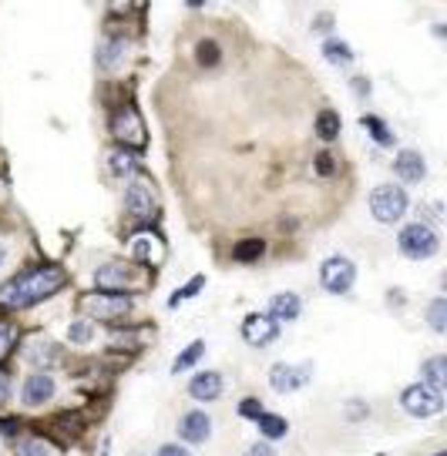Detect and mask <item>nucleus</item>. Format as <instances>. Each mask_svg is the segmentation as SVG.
Returning <instances> with one entry per match:
<instances>
[{"label": "nucleus", "instance_id": "nucleus-16", "mask_svg": "<svg viewBox=\"0 0 447 456\" xmlns=\"http://www.w3.org/2000/svg\"><path fill=\"white\" fill-rule=\"evenodd\" d=\"M131 272H128L125 265H104V269H98L95 272V282L98 289H104V292H118V289H125Z\"/></svg>", "mask_w": 447, "mask_h": 456}, {"label": "nucleus", "instance_id": "nucleus-23", "mask_svg": "<svg viewBox=\"0 0 447 456\" xmlns=\"http://www.w3.org/2000/svg\"><path fill=\"white\" fill-rule=\"evenodd\" d=\"M54 342L51 339H34L31 342V349H27V359L31 363H54Z\"/></svg>", "mask_w": 447, "mask_h": 456}, {"label": "nucleus", "instance_id": "nucleus-29", "mask_svg": "<svg viewBox=\"0 0 447 456\" xmlns=\"http://www.w3.org/2000/svg\"><path fill=\"white\" fill-rule=\"evenodd\" d=\"M363 128H370V131H374V138H377L380 145H390V141H393V134L387 131V124H383L380 118H374V115H367V118H363Z\"/></svg>", "mask_w": 447, "mask_h": 456}, {"label": "nucleus", "instance_id": "nucleus-18", "mask_svg": "<svg viewBox=\"0 0 447 456\" xmlns=\"http://www.w3.org/2000/svg\"><path fill=\"white\" fill-rule=\"evenodd\" d=\"M131 255L138 262H159L161 259V245L155 235H135L131 239Z\"/></svg>", "mask_w": 447, "mask_h": 456}, {"label": "nucleus", "instance_id": "nucleus-1", "mask_svg": "<svg viewBox=\"0 0 447 456\" xmlns=\"http://www.w3.org/2000/svg\"><path fill=\"white\" fill-rule=\"evenodd\" d=\"M64 282H67L64 269H54V265L31 269V272L10 278V282L0 289V305H7V309H31V305L51 299Z\"/></svg>", "mask_w": 447, "mask_h": 456}, {"label": "nucleus", "instance_id": "nucleus-30", "mask_svg": "<svg viewBox=\"0 0 447 456\" xmlns=\"http://www.w3.org/2000/svg\"><path fill=\"white\" fill-rule=\"evenodd\" d=\"M195 54H198V64H209V67H212V64L219 61V44H216V40H202V44L195 47Z\"/></svg>", "mask_w": 447, "mask_h": 456}, {"label": "nucleus", "instance_id": "nucleus-12", "mask_svg": "<svg viewBox=\"0 0 447 456\" xmlns=\"http://www.w3.org/2000/svg\"><path fill=\"white\" fill-rule=\"evenodd\" d=\"M54 396V379L41 369V372H34L27 376V383H24V403L27 406H41V403H47Z\"/></svg>", "mask_w": 447, "mask_h": 456}, {"label": "nucleus", "instance_id": "nucleus-22", "mask_svg": "<svg viewBox=\"0 0 447 456\" xmlns=\"http://www.w3.org/2000/svg\"><path fill=\"white\" fill-rule=\"evenodd\" d=\"M323 54H326L330 64H340V67H347V64L353 61L350 44H343V40H326V44H323Z\"/></svg>", "mask_w": 447, "mask_h": 456}, {"label": "nucleus", "instance_id": "nucleus-4", "mask_svg": "<svg viewBox=\"0 0 447 456\" xmlns=\"http://www.w3.org/2000/svg\"><path fill=\"white\" fill-rule=\"evenodd\" d=\"M81 309L98 319V322H115V319H122L128 309H131V299L122 296V292H95V296H84L81 299Z\"/></svg>", "mask_w": 447, "mask_h": 456}, {"label": "nucleus", "instance_id": "nucleus-36", "mask_svg": "<svg viewBox=\"0 0 447 456\" xmlns=\"http://www.w3.org/2000/svg\"><path fill=\"white\" fill-rule=\"evenodd\" d=\"M317 171L319 175H333V158L330 154H319L317 158Z\"/></svg>", "mask_w": 447, "mask_h": 456}, {"label": "nucleus", "instance_id": "nucleus-14", "mask_svg": "<svg viewBox=\"0 0 447 456\" xmlns=\"http://www.w3.org/2000/svg\"><path fill=\"white\" fill-rule=\"evenodd\" d=\"M393 171L404 178V182H420L427 175V165H424V154L420 152H400L393 158Z\"/></svg>", "mask_w": 447, "mask_h": 456}, {"label": "nucleus", "instance_id": "nucleus-25", "mask_svg": "<svg viewBox=\"0 0 447 456\" xmlns=\"http://www.w3.org/2000/svg\"><path fill=\"white\" fill-rule=\"evenodd\" d=\"M427 322H431L434 333H444L447 329V302L444 299H434V302H431V309H427Z\"/></svg>", "mask_w": 447, "mask_h": 456}, {"label": "nucleus", "instance_id": "nucleus-10", "mask_svg": "<svg viewBox=\"0 0 447 456\" xmlns=\"http://www.w3.org/2000/svg\"><path fill=\"white\" fill-rule=\"evenodd\" d=\"M276 335H279V326H276L269 315H249V319L242 322V339H246L249 346H269Z\"/></svg>", "mask_w": 447, "mask_h": 456}, {"label": "nucleus", "instance_id": "nucleus-28", "mask_svg": "<svg viewBox=\"0 0 447 456\" xmlns=\"http://www.w3.org/2000/svg\"><path fill=\"white\" fill-rule=\"evenodd\" d=\"M138 168V158L128 152H115L111 154V171H118V175H128V171H135Z\"/></svg>", "mask_w": 447, "mask_h": 456}, {"label": "nucleus", "instance_id": "nucleus-40", "mask_svg": "<svg viewBox=\"0 0 447 456\" xmlns=\"http://www.w3.org/2000/svg\"><path fill=\"white\" fill-rule=\"evenodd\" d=\"M0 262H3V248H0Z\"/></svg>", "mask_w": 447, "mask_h": 456}, {"label": "nucleus", "instance_id": "nucleus-7", "mask_svg": "<svg viewBox=\"0 0 447 456\" xmlns=\"http://www.w3.org/2000/svg\"><path fill=\"white\" fill-rule=\"evenodd\" d=\"M111 134L128 145V148H141L145 145V121H141V115L135 111V108H122L118 115H115V121H111Z\"/></svg>", "mask_w": 447, "mask_h": 456}, {"label": "nucleus", "instance_id": "nucleus-35", "mask_svg": "<svg viewBox=\"0 0 447 456\" xmlns=\"http://www.w3.org/2000/svg\"><path fill=\"white\" fill-rule=\"evenodd\" d=\"M155 456H192V453L185 450V446H179V443H165Z\"/></svg>", "mask_w": 447, "mask_h": 456}, {"label": "nucleus", "instance_id": "nucleus-39", "mask_svg": "<svg viewBox=\"0 0 447 456\" xmlns=\"http://www.w3.org/2000/svg\"><path fill=\"white\" fill-rule=\"evenodd\" d=\"M330 24H333V17H330V14H319V17H317V27H313V31H330Z\"/></svg>", "mask_w": 447, "mask_h": 456}, {"label": "nucleus", "instance_id": "nucleus-32", "mask_svg": "<svg viewBox=\"0 0 447 456\" xmlns=\"http://www.w3.org/2000/svg\"><path fill=\"white\" fill-rule=\"evenodd\" d=\"M21 456H58V453H54V446H51V443H44V440H31V443H24V446H21Z\"/></svg>", "mask_w": 447, "mask_h": 456}, {"label": "nucleus", "instance_id": "nucleus-17", "mask_svg": "<svg viewBox=\"0 0 447 456\" xmlns=\"http://www.w3.org/2000/svg\"><path fill=\"white\" fill-rule=\"evenodd\" d=\"M420 376H424V386H427V389L441 393V386L447 383V359H444V356H434V359H427V363H424V369H420Z\"/></svg>", "mask_w": 447, "mask_h": 456}, {"label": "nucleus", "instance_id": "nucleus-9", "mask_svg": "<svg viewBox=\"0 0 447 456\" xmlns=\"http://www.w3.org/2000/svg\"><path fill=\"white\" fill-rule=\"evenodd\" d=\"M310 365H289V363H276L269 369V386L276 389V393H293V389H299L303 383H310Z\"/></svg>", "mask_w": 447, "mask_h": 456}, {"label": "nucleus", "instance_id": "nucleus-15", "mask_svg": "<svg viewBox=\"0 0 447 456\" xmlns=\"http://www.w3.org/2000/svg\"><path fill=\"white\" fill-rule=\"evenodd\" d=\"M299 315V299L293 296V292H279V296H273V302H269V319L279 326V322H293Z\"/></svg>", "mask_w": 447, "mask_h": 456}, {"label": "nucleus", "instance_id": "nucleus-42", "mask_svg": "<svg viewBox=\"0 0 447 456\" xmlns=\"http://www.w3.org/2000/svg\"><path fill=\"white\" fill-rule=\"evenodd\" d=\"M437 456H447V453H437Z\"/></svg>", "mask_w": 447, "mask_h": 456}, {"label": "nucleus", "instance_id": "nucleus-11", "mask_svg": "<svg viewBox=\"0 0 447 456\" xmlns=\"http://www.w3.org/2000/svg\"><path fill=\"white\" fill-rule=\"evenodd\" d=\"M209 433H212V420L202 413V409H192L182 416V423H179V436L185 440V443H205L209 440Z\"/></svg>", "mask_w": 447, "mask_h": 456}, {"label": "nucleus", "instance_id": "nucleus-5", "mask_svg": "<svg viewBox=\"0 0 447 456\" xmlns=\"http://www.w3.org/2000/svg\"><path fill=\"white\" fill-rule=\"evenodd\" d=\"M353 278H356V269H353L350 259H343V255L326 259V262H323V269H319V282H323V289H326V292H333V296L350 292Z\"/></svg>", "mask_w": 447, "mask_h": 456}, {"label": "nucleus", "instance_id": "nucleus-38", "mask_svg": "<svg viewBox=\"0 0 447 456\" xmlns=\"http://www.w3.org/2000/svg\"><path fill=\"white\" fill-rule=\"evenodd\" d=\"M246 456H276V453H273V446H266V443H255V446H249V450H246Z\"/></svg>", "mask_w": 447, "mask_h": 456}, {"label": "nucleus", "instance_id": "nucleus-20", "mask_svg": "<svg viewBox=\"0 0 447 456\" xmlns=\"http://www.w3.org/2000/svg\"><path fill=\"white\" fill-rule=\"evenodd\" d=\"M317 134L323 141H333V138H340V115L336 111H319L317 115Z\"/></svg>", "mask_w": 447, "mask_h": 456}, {"label": "nucleus", "instance_id": "nucleus-27", "mask_svg": "<svg viewBox=\"0 0 447 456\" xmlns=\"http://www.w3.org/2000/svg\"><path fill=\"white\" fill-rule=\"evenodd\" d=\"M91 335H95V326H91L88 319H81V322H71V329H67V339H71V342H78V346H84Z\"/></svg>", "mask_w": 447, "mask_h": 456}, {"label": "nucleus", "instance_id": "nucleus-37", "mask_svg": "<svg viewBox=\"0 0 447 456\" xmlns=\"http://www.w3.org/2000/svg\"><path fill=\"white\" fill-rule=\"evenodd\" d=\"M10 399V379H7V372L0 369V406Z\"/></svg>", "mask_w": 447, "mask_h": 456}, {"label": "nucleus", "instance_id": "nucleus-3", "mask_svg": "<svg viewBox=\"0 0 447 456\" xmlns=\"http://www.w3.org/2000/svg\"><path fill=\"white\" fill-rule=\"evenodd\" d=\"M370 212H374V218L383 221V225L400 221L404 212H407V195H404V188H397V184H377L374 195H370Z\"/></svg>", "mask_w": 447, "mask_h": 456}, {"label": "nucleus", "instance_id": "nucleus-26", "mask_svg": "<svg viewBox=\"0 0 447 456\" xmlns=\"http://www.w3.org/2000/svg\"><path fill=\"white\" fill-rule=\"evenodd\" d=\"M202 352H205V342H202V339H195V342H192L189 349H185V352H182V356L175 359V365H172V369H175V372H182V369H189V365L195 363V359H198Z\"/></svg>", "mask_w": 447, "mask_h": 456}, {"label": "nucleus", "instance_id": "nucleus-21", "mask_svg": "<svg viewBox=\"0 0 447 456\" xmlns=\"http://www.w3.org/2000/svg\"><path fill=\"white\" fill-rule=\"evenodd\" d=\"M255 426H259V433L266 436V440H279V436H286V420L283 416H273V413H262L259 420H255Z\"/></svg>", "mask_w": 447, "mask_h": 456}, {"label": "nucleus", "instance_id": "nucleus-34", "mask_svg": "<svg viewBox=\"0 0 447 456\" xmlns=\"http://www.w3.org/2000/svg\"><path fill=\"white\" fill-rule=\"evenodd\" d=\"M239 413H242V416H249V420H259V416H262V406H259V399H242Z\"/></svg>", "mask_w": 447, "mask_h": 456}, {"label": "nucleus", "instance_id": "nucleus-8", "mask_svg": "<svg viewBox=\"0 0 447 456\" xmlns=\"http://www.w3.org/2000/svg\"><path fill=\"white\" fill-rule=\"evenodd\" d=\"M400 403H404V409H407L411 416H434V413L444 409V396L427 389L424 383H420V386H411L407 393L400 396Z\"/></svg>", "mask_w": 447, "mask_h": 456}, {"label": "nucleus", "instance_id": "nucleus-6", "mask_svg": "<svg viewBox=\"0 0 447 456\" xmlns=\"http://www.w3.org/2000/svg\"><path fill=\"white\" fill-rule=\"evenodd\" d=\"M125 205L128 212L135 215V218H152V212H155V184H152V178L148 175H135L131 178V184H128L125 191Z\"/></svg>", "mask_w": 447, "mask_h": 456}, {"label": "nucleus", "instance_id": "nucleus-41", "mask_svg": "<svg viewBox=\"0 0 447 456\" xmlns=\"http://www.w3.org/2000/svg\"><path fill=\"white\" fill-rule=\"evenodd\" d=\"M101 456H108V446H104V453H101Z\"/></svg>", "mask_w": 447, "mask_h": 456}, {"label": "nucleus", "instance_id": "nucleus-19", "mask_svg": "<svg viewBox=\"0 0 447 456\" xmlns=\"http://www.w3.org/2000/svg\"><path fill=\"white\" fill-rule=\"evenodd\" d=\"M122 58H125V40H104L98 47V67H104V71L118 67Z\"/></svg>", "mask_w": 447, "mask_h": 456}, {"label": "nucleus", "instance_id": "nucleus-2", "mask_svg": "<svg viewBox=\"0 0 447 456\" xmlns=\"http://www.w3.org/2000/svg\"><path fill=\"white\" fill-rule=\"evenodd\" d=\"M397 248H400V255H407V259H431V255L441 248V239H437V232H434L431 225L414 221V225H407V228L400 232Z\"/></svg>", "mask_w": 447, "mask_h": 456}, {"label": "nucleus", "instance_id": "nucleus-31", "mask_svg": "<svg viewBox=\"0 0 447 456\" xmlns=\"http://www.w3.org/2000/svg\"><path fill=\"white\" fill-rule=\"evenodd\" d=\"M202 285H205V278H202V275H195V278H192L185 289H179V292H175V296L168 299V305H179V302H185V299H192V296H195V292H198Z\"/></svg>", "mask_w": 447, "mask_h": 456}, {"label": "nucleus", "instance_id": "nucleus-13", "mask_svg": "<svg viewBox=\"0 0 447 456\" xmlns=\"http://www.w3.org/2000/svg\"><path fill=\"white\" fill-rule=\"evenodd\" d=\"M189 393H192V399H198V403H212L216 396L222 393V376H219V372H198V376H192Z\"/></svg>", "mask_w": 447, "mask_h": 456}, {"label": "nucleus", "instance_id": "nucleus-33", "mask_svg": "<svg viewBox=\"0 0 447 456\" xmlns=\"http://www.w3.org/2000/svg\"><path fill=\"white\" fill-rule=\"evenodd\" d=\"M10 346H14V326L10 322H0V359L10 352Z\"/></svg>", "mask_w": 447, "mask_h": 456}, {"label": "nucleus", "instance_id": "nucleus-24", "mask_svg": "<svg viewBox=\"0 0 447 456\" xmlns=\"http://www.w3.org/2000/svg\"><path fill=\"white\" fill-rule=\"evenodd\" d=\"M259 255H262V242H259V239H246V242H239L232 248V259H236V262H253Z\"/></svg>", "mask_w": 447, "mask_h": 456}]
</instances>
